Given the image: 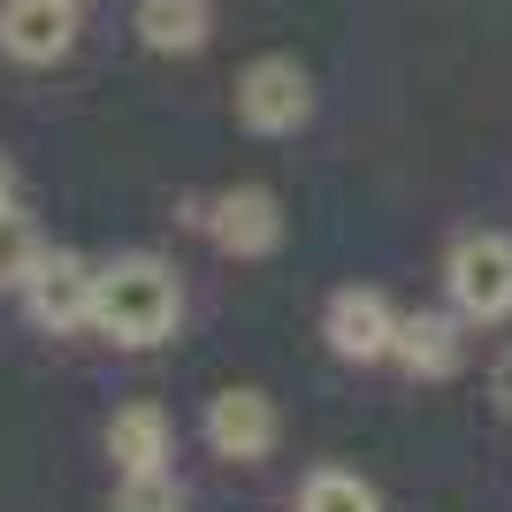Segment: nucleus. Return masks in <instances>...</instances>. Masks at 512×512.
Segmentation results:
<instances>
[{"label": "nucleus", "mask_w": 512, "mask_h": 512, "mask_svg": "<svg viewBox=\"0 0 512 512\" xmlns=\"http://www.w3.org/2000/svg\"><path fill=\"white\" fill-rule=\"evenodd\" d=\"M176 314H184V283H176V268L161 253H123L100 268V314H92L100 337L146 352V344H161L176 329Z\"/></svg>", "instance_id": "obj_1"}, {"label": "nucleus", "mask_w": 512, "mask_h": 512, "mask_svg": "<svg viewBox=\"0 0 512 512\" xmlns=\"http://www.w3.org/2000/svg\"><path fill=\"white\" fill-rule=\"evenodd\" d=\"M444 291H451V314H467L474 329L512 321V237L505 230L459 237L444 260Z\"/></svg>", "instance_id": "obj_2"}, {"label": "nucleus", "mask_w": 512, "mask_h": 512, "mask_svg": "<svg viewBox=\"0 0 512 512\" xmlns=\"http://www.w3.org/2000/svg\"><path fill=\"white\" fill-rule=\"evenodd\" d=\"M306 115H314V85H306V69L291 54L245 62V77H237V123L253 138H291Z\"/></svg>", "instance_id": "obj_3"}, {"label": "nucleus", "mask_w": 512, "mask_h": 512, "mask_svg": "<svg viewBox=\"0 0 512 512\" xmlns=\"http://www.w3.org/2000/svg\"><path fill=\"white\" fill-rule=\"evenodd\" d=\"M23 306H31V321L54 329V337L92 329V314H100V268H92L85 253H46L39 276L23 283Z\"/></svg>", "instance_id": "obj_4"}, {"label": "nucleus", "mask_w": 512, "mask_h": 512, "mask_svg": "<svg viewBox=\"0 0 512 512\" xmlns=\"http://www.w3.org/2000/svg\"><path fill=\"white\" fill-rule=\"evenodd\" d=\"M321 337H329V352L352 367H375L398 352V314H390L383 291H367V283H344L337 299H329V314H321Z\"/></svg>", "instance_id": "obj_5"}, {"label": "nucleus", "mask_w": 512, "mask_h": 512, "mask_svg": "<svg viewBox=\"0 0 512 512\" xmlns=\"http://www.w3.org/2000/svg\"><path fill=\"white\" fill-rule=\"evenodd\" d=\"M283 436L276 421V398L253 383H230V390H214L207 398V444L222 451V459H237V467H253V459H268Z\"/></svg>", "instance_id": "obj_6"}, {"label": "nucleus", "mask_w": 512, "mask_h": 512, "mask_svg": "<svg viewBox=\"0 0 512 512\" xmlns=\"http://www.w3.org/2000/svg\"><path fill=\"white\" fill-rule=\"evenodd\" d=\"M199 230H207L230 260H268L283 245V207H276L268 184H237V192L207 199V222H199Z\"/></svg>", "instance_id": "obj_7"}, {"label": "nucleus", "mask_w": 512, "mask_h": 512, "mask_svg": "<svg viewBox=\"0 0 512 512\" xmlns=\"http://www.w3.org/2000/svg\"><path fill=\"white\" fill-rule=\"evenodd\" d=\"M77 46V0H0V54L23 69H54Z\"/></svg>", "instance_id": "obj_8"}, {"label": "nucleus", "mask_w": 512, "mask_h": 512, "mask_svg": "<svg viewBox=\"0 0 512 512\" xmlns=\"http://www.w3.org/2000/svg\"><path fill=\"white\" fill-rule=\"evenodd\" d=\"M467 314H406L398 321V352L390 360L406 367L413 383H444V375H459V360H467Z\"/></svg>", "instance_id": "obj_9"}, {"label": "nucleus", "mask_w": 512, "mask_h": 512, "mask_svg": "<svg viewBox=\"0 0 512 512\" xmlns=\"http://www.w3.org/2000/svg\"><path fill=\"white\" fill-rule=\"evenodd\" d=\"M130 31L146 54H199L214 39V0H138Z\"/></svg>", "instance_id": "obj_10"}, {"label": "nucleus", "mask_w": 512, "mask_h": 512, "mask_svg": "<svg viewBox=\"0 0 512 512\" xmlns=\"http://www.w3.org/2000/svg\"><path fill=\"white\" fill-rule=\"evenodd\" d=\"M107 459H115V474H146V467H169V413L161 406H115V421H107Z\"/></svg>", "instance_id": "obj_11"}, {"label": "nucleus", "mask_w": 512, "mask_h": 512, "mask_svg": "<svg viewBox=\"0 0 512 512\" xmlns=\"http://www.w3.org/2000/svg\"><path fill=\"white\" fill-rule=\"evenodd\" d=\"M39 260H46L39 222L16 214V207H0V291H23V283L39 276Z\"/></svg>", "instance_id": "obj_12"}, {"label": "nucleus", "mask_w": 512, "mask_h": 512, "mask_svg": "<svg viewBox=\"0 0 512 512\" xmlns=\"http://www.w3.org/2000/svg\"><path fill=\"white\" fill-rule=\"evenodd\" d=\"M299 512H383V497L367 490L360 474H344V467H321V474H306Z\"/></svg>", "instance_id": "obj_13"}, {"label": "nucleus", "mask_w": 512, "mask_h": 512, "mask_svg": "<svg viewBox=\"0 0 512 512\" xmlns=\"http://www.w3.org/2000/svg\"><path fill=\"white\" fill-rule=\"evenodd\" d=\"M115 512H184V482H176L169 467L115 474Z\"/></svg>", "instance_id": "obj_14"}, {"label": "nucleus", "mask_w": 512, "mask_h": 512, "mask_svg": "<svg viewBox=\"0 0 512 512\" xmlns=\"http://www.w3.org/2000/svg\"><path fill=\"white\" fill-rule=\"evenodd\" d=\"M490 398H497V406L512 413V352H505V360H497V375H490Z\"/></svg>", "instance_id": "obj_15"}, {"label": "nucleus", "mask_w": 512, "mask_h": 512, "mask_svg": "<svg viewBox=\"0 0 512 512\" xmlns=\"http://www.w3.org/2000/svg\"><path fill=\"white\" fill-rule=\"evenodd\" d=\"M16 199V169H8V153H0V207Z\"/></svg>", "instance_id": "obj_16"}]
</instances>
